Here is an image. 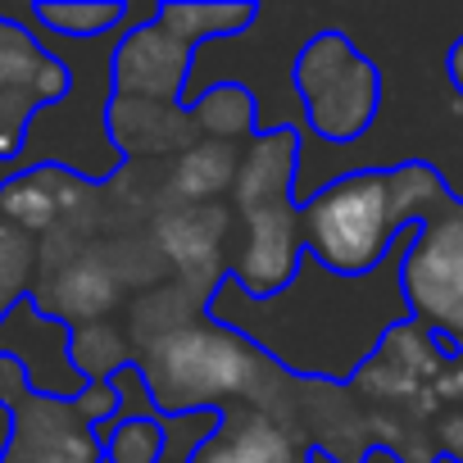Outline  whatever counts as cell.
Returning <instances> with one entry per match:
<instances>
[{"instance_id":"obj_1","label":"cell","mask_w":463,"mask_h":463,"mask_svg":"<svg viewBox=\"0 0 463 463\" xmlns=\"http://www.w3.org/2000/svg\"><path fill=\"white\" fill-rule=\"evenodd\" d=\"M413 232L364 278H336L314 260H300L296 278L278 296L250 300L237 282L222 278L204 296V309L213 323L250 341L282 373L314 382H350L382 345V336L409 318L400 296V260Z\"/></svg>"},{"instance_id":"obj_2","label":"cell","mask_w":463,"mask_h":463,"mask_svg":"<svg viewBox=\"0 0 463 463\" xmlns=\"http://www.w3.org/2000/svg\"><path fill=\"white\" fill-rule=\"evenodd\" d=\"M445 191L440 168L422 159L341 173L300 204L305 260L336 278H364L436 209Z\"/></svg>"},{"instance_id":"obj_3","label":"cell","mask_w":463,"mask_h":463,"mask_svg":"<svg viewBox=\"0 0 463 463\" xmlns=\"http://www.w3.org/2000/svg\"><path fill=\"white\" fill-rule=\"evenodd\" d=\"M137 368L146 377V391L159 418L218 413L227 404H255L269 413L264 377L273 364L250 341H241L237 332H227L213 318L164 327V336L146 341Z\"/></svg>"},{"instance_id":"obj_4","label":"cell","mask_w":463,"mask_h":463,"mask_svg":"<svg viewBox=\"0 0 463 463\" xmlns=\"http://www.w3.org/2000/svg\"><path fill=\"white\" fill-rule=\"evenodd\" d=\"M291 87L323 146L359 141L382 109V73L345 33L309 37L291 64Z\"/></svg>"},{"instance_id":"obj_5","label":"cell","mask_w":463,"mask_h":463,"mask_svg":"<svg viewBox=\"0 0 463 463\" xmlns=\"http://www.w3.org/2000/svg\"><path fill=\"white\" fill-rule=\"evenodd\" d=\"M400 296L445 354H463V195L445 191L400 260Z\"/></svg>"},{"instance_id":"obj_6","label":"cell","mask_w":463,"mask_h":463,"mask_svg":"<svg viewBox=\"0 0 463 463\" xmlns=\"http://www.w3.org/2000/svg\"><path fill=\"white\" fill-rule=\"evenodd\" d=\"M195 73V51L168 37L155 24V5L137 10V24L118 33L109 51V96L150 100V105H182V91Z\"/></svg>"},{"instance_id":"obj_7","label":"cell","mask_w":463,"mask_h":463,"mask_svg":"<svg viewBox=\"0 0 463 463\" xmlns=\"http://www.w3.org/2000/svg\"><path fill=\"white\" fill-rule=\"evenodd\" d=\"M69 91L64 60L42 51L19 24L0 19V159H19L24 128L37 105H55Z\"/></svg>"},{"instance_id":"obj_8","label":"cell","mask_w":463,"mask_h":463,"mask_svg":"<svg viewBox=\"0 0 463 463\" xmlns=\"http://www.w3.org/2000/svg\"><path fill=\"white\" fill-rule=\"evenodd\" d=\"M0 359H14V373L28 395L73 400L87 386L69 354V327L42 314L28 296L0 314Z\"/></svg>"},{"instance_id":"obj_9","label":"cell","mask_w":463,"mask_h":463,"mask_svg":"<svg viewBox=\"0 0 463 463\" xmlns=\"http://www.w3.org/2000/svg\"><path fill=\"white\" fill-rule=\"evenodd\" d=\"M300 260H305L300 204L282 200V204L246 213L241 246H237V260H232V278L227 282H237L250 300H269L296 278Z\"/></svg>"},{"instance_id":"obj_10","label":"cell","mask_w":463,"mask_h":463,"mask_svg":"<svg viewBox=\"0 0 463 463\" xmlns=\"http://www.w3.org/2000/svg\"><path fill=\"white\" fill-rule=\"evenodd\" d=\"M10 413H14L10 463H100L96 427L82 422L73 400H46L24 391L10 404Z\"/></svg>"},{"instance_id":"obj_11","label":"cell","mask_w":463,"mask_h":463,"mask_svg":"<svg viewBox=\"0 0 463 463\" xmlns=\"http://www.w3.org/2000/svg\"><path fill=\"white\" fill-rule=\"evenodd\" d=\"M300 431L269 418L255 404H227L218 409V431L204 436L186 463H309Z\"/></svg>"},{"instance_id":"obj_12","label":"cell","mask_w":463,"mask_h":463,"mask_svg":"<svg viewBox=\"0 0 463 463\" xmlns=\"http://www.w3.org/2000/svg\"><path fill=\"white\" fill-rule=\"evenodd\" d=\"M87 182L69 173V164H28L0 186V218L19 227L24 237H42L64 213L78 209Z\"/></svg>"},{"instance_id":"obj_13","label":"cell","mask_w":463,"mask_h":463,"mask_svg":"<svg viewBox=\"0 0 463 463\" xmlns=\"http://www.w3.org/2000/svg\"><path fill=\"white\" fill-rule=\"evenodd\" d=\"M296 177H300V132L296 128H264L250 137L237 164V204L241 213L296 200Z\"/></svg>"},{"instance_id":"obj_14","label":"cell","mask_w":463,"mask_h":463,"mask_svg":"<svg viewBox=\"0 0 463 463\" xmlns=\"http://www.w3.org/2000/svg\"><path fill=\"white\" fill-rule=\"evenodd\" d=\"M105 132L118 155H168L195 141L182 105H150V100H123V96H109Z\"/></svg>"},{"instance_id":"obj_15","label":"cell","mask_w":463,"mask_h":463,"mask_svg":"<svg viewBox=\"0 0 463 463\" xmlns=\"http://www.w3.org/2000/svg\"><path fill=\"white\" fill-rule=\"evenodd\" d=\"M186 118H191V132L195 141H218V146H237V141H250L255 132H264L260 123V96L241 82H213V87H200L186 105Z\"/></svg>"},{"instance_id":"obj_16","label":"cell","mask_w":463,"mask_h":463,"mask_svg":"<svg viewBox=\"0 0 463 463\" xmlns=\"http://www.w3.org/2000/svg\"><path fill=\"white\" fill-rule=\"evenodd\" d=\"M28 300H33L42 314H51L55 323L82 327V323H105V314L118 305V282L109 278L105 264L78 260V264H69V269L60 273V282H55L51 291H33Z\"/></svg>"},{"instance_id":"obj_17","label":"cell","mask_w":463,"mask_h":463,"mask_svg":"<svg viewBox=\"0 0 463 463\" xmlns=\"http://www.w3.org/2000/svg\"><path fill=\"white\" fill-rule=\"evenodd\" d=\"M237 164L241 150L237 146H218V141H191L186 150H177L173 173H168V191L186 204H213L218 195L232 191L237 182Z\"/></svg>"},{"instance_id":"obj_18","label":"cell","mask_w":463,"mask_h":463,"mask_svg":"<svg viewBox=\"0 0 463 463\" xmlns=\"http://www.w3.org/2000/svg\"><path fill=\"white\" fill-rule=\"evenodd\" d=\"M255 19H260L255 5H155V24L195 55L209 42L241 37Z\"/></svg>"},{"instance_id":"obj_19","label":"cell","mask_w":463,"mask_h":463,"mask_svg":"<svg viewBox=\"0 0 463 463\" xmlns=\"http://www.w3.org/2000/svg\"><path fill=\"white\" fill-rule=\"evenodd\" d=\"M28 28H42L55 42H105L114 33H123V24L132 19L128 5H33L19 14Z\"/></svg>"},{"instance_id":"obj_20","label":"cell","mask_w":463,"mask_h":463,"mask_svg":"<svg viewBox=\"0 0 463 463\" xmlns=\"http://www.w3.org/2000/svg\"><path fill=\"white\" fill-rule=\"evenodd\" d=\"M227 232V213L209 209V204H186V209H168L159 218V246L173 260H209Z\"/></svg>"},{"instance_id":"obj_21","label":"cell","mask_w":463,"mask_h":463,"mask_svg":"<svg viewBox=\"0 0 463 463\" xmlns=\"http://www.w3.org/2000/svg\"><path fill=\"white\" fill-rule=\"evenodd\" d=\"M69 354L82 382H109L118 368L132 364V341L114 323H82L69 327Z\"/></svg>"},{"instance_id":"obj_22","label":"cell","mask_w":463,"mask_h":463,"mask_svg":"<svg viewBox=\"0 0 463 463\" xmlns=\"http://www.w3.org/2000/svg\"><path fill=\"white\" fill-rule=\"evenodd\" d=\"M100 463H164V418H128V422H100Z\"/></svg>"},{"instance_id":"obj_23","label":"cell","mask_w":463,"mask_h":463,"mask_svg":"<svg viewBox=\"0 0 463 463\" xmlns=\"http://www.w3.org/2000/svg\"><path fill=\"white\" fill-rule=\"evenodd\" d=\"M33 264H37L33 237H24L19 227H10L5 218H0V296L24 300V287L33 278Z\"/></svg>"},{"instance_id":"obj_24","label":"cell","mask_w":463,"mask_h":463,"mask_svg":"<svg viewBox=\"0 0 463 463\" xmlns=\"http://www.w3.org/2000/svg\"><path fill=\"white\" fill-rule=\"evenodd\" d=\"M213 431H218V413H173V418H164V436H168L164 463H186L191 449Z\"/></svg>"},{"instance_id":"obj_25","label":"cell","mask_w":463,"mask_h":463,"mask_svg":"<svg viewBox=\"0 0 463 463\" xmlns=\"http://www.w3.org/2000/svg\"><path fill=\"white\" fill-rule=\"evenodd\" d=\"M109 386H114V400H118V409H114V418H109V422H128V418H159V413H155V400H150V391H146V377H141V368H137V364L118 368V373L109 377Z\"/></svg>"},{"instance_id":"obj_26","label":"cell","mask_w":463,"mask_h":463,"mask_svg":"<svg viewBox=\"0 0 463 463\" xmlns=\"http://www.w3.org/2000/svg\"><path fill=\"white\" fill-rule=\"evenodd\" d=\"M73 409H78V413H82V422H91V427L109 422V418H114V409H118L114 386H109V382H87V386L73 395Z\"/></svg>"},{"instance_id":"obj_27","label":"cell","mask_w":463,"mask_h":463,"mask_svg":"<svg viewBox=\"0 0 463 463\" xmlns=\"http://www.w3.org/2000/svg\"><path fill=\"white\" fill-rule=\"evenodd\" d=\"M436 436H440V449H445L454 463H463V409H449V413L436 422Z\"/></svg>"},{"instance_id":"obj_28","label":"cell","mask_w":463,"mask_h":463,"mask_svg":"<svg viewBox=\"0 0 463 463\" xmlns=\"http://www.w3.org/2000/svg\"><path fill=\"white\" fill-rule=\"evenodd\" d=\"M445 73H449V87L463 96V37L449 46V55H445Z\"/></svg>"},{"instance_id":"obj_29","label":"cell","mask_w":463,"mask_h":463,"mask_svg":"<svg viewBox=\"0 0 463 463\" xmlns=\"http://www.w3.org/2000/svg\"><path fill=\"white\" fill-rule=\"evenodd\" d=\"M10 445H14V413L10 404H0V463H10Z\"/></svg>"}]
</instances>
